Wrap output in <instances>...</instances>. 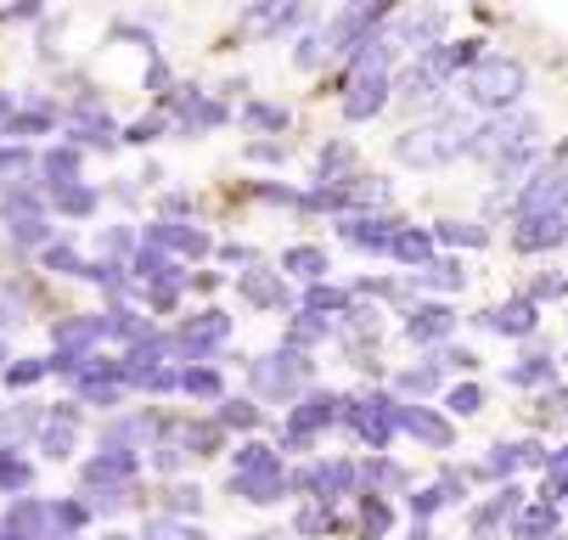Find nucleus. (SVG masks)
I'll list each match as a JSON object with an SVG mask.
<instances>
[{
  "instance_id": "obj_48",
  "label": "nucleus",
  "mask_w": 568,
  "mask_h": 540,
  "mask_svg": "<svg viewBox=\"0 0 568 540\" xmlns=\"http://www.w3.org/2000/svg\"><path fill=\"white\" fill-rule=\"evenodd\" d=\"M231 293V276L220 271V265H197L192 271V298H203V304H220Z\"/></svg>"
},
{
  "instance_id": "obj_56",
  "label": "nucleus",
  "mask_w": 568,
  "mask_h": 540,
  "mask_svg": "<svg viewBox=\"0 0 568 540\" xmlns=\"http://www.w3.org/2000/svg\"><path fill=\"white\" fill-rule=\"evenodd\" d=\"M456 540H462V534H456Z\"/></svg>"
},
{
  "instance_id": "obj_14",
  "label": "nucleus",
  "mask_w": 568,
  "mask_h": 540,
  "mask_svg": "<svg viewBox=\"0 0 568 540\" xmlns=\"http://www.w3.org/2000/svg\"><path fill=\"white\" fill-rule=\"evenodd\" d=\"M315 23L321 12L304 7V0H248V7H236V34H248L260 45H293Z\"/></svg>"
},
{
  "instance_id": "obj_52",
  "label": "nucleus",
  "mask_w": 568,
  "mask_h": 540,
  "mask_svg": "<svg viewBox=\"0 0 568 540\" xmlns=\"http://www.w3.org/2000/svg\"><path fill=\"white\" fill-rule=\"evenodd\" d=\"M236 540H293L287 529H254V534H236Z\"/></svg>"
},
{
  "instance_id": "obj_12",
  "label": "nucleus",
  "mask_w": 568,
  "mask_h": 540,
  "mask_svg": "<svg viewBox=\"0 0 568 540\" xmlns=\"http://www.w3.org/2000/svg\"><path fill=\"white\" fill-rule=\"evenodd\" d=\"M462 29H456V12L450 7H434V0H417V7H399L394 23H388V40L399 45L405 62L417 57H434L439 45H450Z\"/></svg>"
},
{
  "instance_id": "obj_16",
  "label": "nucleus",
  "mask_w": 568,
  "mask_h": 540,
  "mask_svg": "<svg viewBox=\"0 0 568 540\" xmlns=\"http://www.w3.org/2000/svg\"><path fill=\"white\" fill-rule=\"evenodd\" d=\"M231 298H236L242 316H276V322H287L298 310V287L276 271V254L265 265H254V271L231 276Z\"/></svg>"
},
{
  "instance_id": "obj_17",
  "label": "nucleus",
  "mask_w": 568,
  "mask_h": 540,
  "mask_svg": "<svg viewBox=\"0 0 568 540\" xmlns=\"http://www.w3.org/2000/svg\"><path fill=\"white\" fill-rule=\"evenodd\" d=\"M220 237L225 231L214 225V220H158L152 214V225L141 231V243L146 248H164L170 259H181V265H214V248H220Z\"/></svg>"
},
{
  "instance_id": "obj_9",
  "label": "nucleus",
  "mask_w": 568,
  "mask_h": 540,
  "mask_svg": "<svg viewBox=\"0 0 568 540\" xmlns=\"http://www.w3.org/2000/svg\"><path fill=\"white\" fill-rule=\"evenodd\" d=\"M462 304H445V298H417L412 310L394 316V344L405 355H439L445 344L462 338Z\"/></svg>"
},
{
  "instance_id": "obj_49",
  "label": "nucleus",
  "mask_w": 568,
  "mask_h": 540,
  "mask_svg": "<svg viewBox=\"0 0 568 540\" xmlns=\"http://www.w3.org/2000/svg\"><path fill=\"white\" fill-rule=\"evenodd\" d=\"M158 220H197V192H164L158 197Z\"/></svg>"
},
{
  "instance_id": "obj_42",
  "label": "nucleus",
  "mask_w": 568,
  "mask_h": 540,
  "mask_svg": "<svg viewBox=\"0 0 568 540\" xmlns=\"http://www.w3.org/2000/svg\"><path fill=\"white\" fill-rule=\"evenodd\" d=\"M557 529H568V512L551 507V501H529V507L513 518V534H507V540H551Z\"/></svg>"
},
{
  "instance_id": "obj_13",
  "label": "nucleus",
  "mask_w": 568,
  "mask_h": 540,
  "mask_svg": "<svg viewBox=\"0 0 568 540\" xmlns=\"http://www.w3.org/2000/svg\"><path fill=\"white\" fill-rule=\"evenodd\" d=\"M412 220L405 208H383V214H344L333 220V248L338 254H355L361 265H388L394 254V237H399V225Z\"/></svg>"
},
{
  "instance_id": "obj_47",
  "label": "nucleus",
  "mask_w": 568,
  "mask_h": 540,
  "mask_svg": "<svg viewBox=\"0 0 568 540\" xmlns=\"http://www.w3.org/2000/svg\"><path fill=\"white\" fill-rule=\"evenodd\" d=\"M170 130H175V119H170L164 108H152V113H141V119L124 130V141H130V146H158Z\"/></svg>"
},
{
  "instance_id": "obj_41",
  "label": "nucleus",
  "mask_w": 568,
  "mask_h": 540,
  "mask_svg": "<svg viewBox=\"0 0 568 540\" xmlns=\"http://www.w3.org/2000/svg\"><path fill=\"white\" fill-rule=\"evenodd\" d=\"M158 512H170V518H197L209 512V490L197 479H170V485H158Z\"/></svg>"
},
{
  "instance_id": "obj_26",
  "label": "nucleus",
  "mask_w": 568,
  "mask_h": 540,
  "mask_svg": "<svg viewBox=\"0 0 568 540\" xmlns=\"http://www.w3.org/2000/svg\"><path fill=\"white\" fill-rule=\"evenodd\" d=\"M434 237H439V254H490L501 243V231H490L478 214H434Z\"/></svg>"
},
{
  "instance_id": "obj_45",
  "label": "nucleus",
  "mask_w": 568,
  "mask_h": 540,
  "mask_svg": "<svg viewBox=\"0 0 568 540\" xmlns=\"http://www.w3.org/2000/svg\"><path fill=\"white\" fill-rule=\"evenodd\" d=\"M439 366H445L450 383H462V377H484V349H478L473 338H456V344L439 349Z\"/></svg>"
},
{
  "instance_id": "obj_51",
  "label": "nucleus",
  "mask_w": 568,
  "mask_h": 540,
  "mask_svg": "<svg viewBox=\"0 0 568 540\" xmlns=\"http://www.w3.org/2000/svg\"><path fill=\"white\" fill-rule=\"evenodd\" d=\"M399 540H445V534H439V523H405Z\"/></svg>"
},
{
  "instance_id": "obj_44",
  "label": "nucleus",
  "mask_w": 568,
  "mask_h": 540,
  "mask_svg": "<svg viewBox=\"0 0 568 540\" xmlns=\"http://www.w3.org/2000/svg\"><path fill=\"white\" fill-rule=\"evenodd\" d=\"M141 540H220V534H209V523H197V518H170V512H152V518L141 523Z\"/></svg>"
},
{
  "instance_id": "obj_29",
  "label": "nucleus",
  "mask_w": 568,
  "mask_h": 540,
  "mask_svg": "<svg viewBox=\"0 0 568 540\" xmlns=\"http://www.w3.org/2000/svg\"><path fill=\"white\" fill-rule=\"evenodd\" d=\"M293 461L276 450L271 434H254V439H236L231 456H225V479H271V473H287Z\"/></svg>"
},
{
  "instance_id": "obj_43",
  "label": "nucleus",
  "mask_w": 568,
  "mask_h": 540,
  "mask_svg": "<svg viewBox=\"0 0 568 540\" xmlns=\"http://www.w3.org/2000/svg\"><path fill=\"white\" fill-rule=\"evenodd\" d=\"M271 259V248H260V243H248V237H220V248H214V265L225 271V276H242V271H254V265H265Z\"/></svg>"
},
{
  "instance_id": "obj_37",
  "label": "nucleus",
  "mask_w": 568,
  "mask_h": 540,
  "mask_svg": "<svg viewBox=\"0 0 568 540\" xmlns=\"http://www.w3.org/2000/svg\"><path fill=\"white\" fill-rule=\"evenodd\" d=\"M287 68H293V73H304V80H315V85L338 68V62H333V51H327V40H321V23H315V29H304V34L287 45Z\"/></svg>"
},
{
  "instance_id": "obj_39",
  "label": "nucleus",
  "mask_w": 568,
  "mask_h": 540,
  "mask_svg": "<svg viewBox=\"0 0 568 540\" xmlns=\"http://www.w3.org/2000/svg\"><path fill=\"white\" fill-rule=\"evenodd\" d=\"M293 159H298V135L293 141H242L236 146V164L242 170H260V175H287Z\"/></svg>"
},
{
  "instance_id": "obj_38",
  "label": "nucleus",
  "mask_w": 568,
  "mask_h": 540,
  "mask_svg": "<svg viewBox=\"0 0 568 540\" xmlns=\"http://www.w3.org/2000/svg\"><path fill=\"white\" fill-rule=\"evenodd\" d=\"M399 512H405V523H439V518H450V512H462V507H456V496H450L439 479H423L412 496L399 501Z\"/></svg>"
},
{
  "instance_id": "obj_55",
  "label": "nucleus",
  "mask_w": 568,
  "mask_h": 540,
  "mask_svg": "<svg viewBox=\"0 0 568 540\" xmlns=\"http://www.w3.org/2000/svg\"><path fill=\"white\" fill-rule=\"evenodd\" d=\"M551 540H568V529H557V534H551Z\"/></svg>"
},
{
  "instance_id": "obj_11",
  "label": "nucleus",
  "mask_w": 568,
  "mask_h": 540,
  "mask_svg": "<svg viewBox=\"0 0 568 540\" xmlns=\"http://www.w3.org/2000/svg\"><path fill=\"white\" fill-rule=\"evenodd\" d=\"M164 113L175 119V135H181V141H209V135L236 130V108H231L214 85H203V80H181V91L170 96Z\"/></svg>"
},
{
  "instance_id": "obj_32",
  "label": "nucleus",
  "mask_w": 568,
  "mask_h": 540,
  "mask_svg": "<svg viewBox=\"0 0 568 540\" xmlns=\"http://www.w3.org/2000/svg\"><path fill=\"white\" fill-rule=\"evenodd\" d=\"M209 417H214V422L231 434V445H236V439H254V434H271V428H276V417H271V411H265L254 395H242V389H231V395H225V400H220Z\"/></svg>"
},
{
  "instance_id": "obj_3",
  "label": "nucleus",
  "mask_w": 568,
  "mask_h": 540,
  "mask_svg": "<svg viewBox=\"0 0 568 540\" xmlns=\"http://www.w3.org/2000/svg\"><path fill=\"white\" fill-rule=\"evenodd\" d=\"M529 91H535V68L529 57L496 45L490 57H484L467 80L456 85V102L473 113V119H501V113H518L529 108Z\"/></svg>"
},
{
  "instance_id": "obj_7",
  "label": "nucleus",
  "mask_w": 568,
  "mask_h": 540,
  "mask_svg": "<svg viewBox=\"0 0 568 540\" xmlns=\"http://www.w3.org/2000/svg\"><path fill=\"white\" fill-rule=\"evenodd\" d=\"M394 12H399L394 0H344V7L321 12V40H327L333 62L344 68V62H355L372 40H383L388 23H394Z\"/></svg>"
},
{
  "instance_id": "obj_46",
  "label": "nucleus",
  "mask_w": 568,
  "mask_h": 540,
  "mask_svg": "<svg viewBox=\"0 0 568 540\" xmlns=\"http://www.w3.org/2000/svg\"><path fill=\"white\" fill-rule=\"evenodd\" d=\"M146 468L170 485V479H186V473H192V456H186L175 439H158V445L146 450Z\"/></svg>"
},
{
  "instance_id": "obj_6",
  "label": "nucleus",
  "mask_w": 568,
  "mask_h": 540,
  "mask_svg": "<svg viewBox=\"0 0 568 540\" xmlns=\"http://www.w3.org/2000/svg\"><path fill=\"white\" fill-rule=\"evenodd\" d=\"M462 333H473V338H501L507 349H524V344H535V338L546 333V310H540V304H529L518 287H507V293L490 298V304H467Z\"/></svg>"
},
{
  "instance_id": "obj_18",
  "label": "nucleus",
  "mask_w": 568,
  "mask_h": 540,
  "mask_svg": "<svg viewBox=\"0 0 568 540\" xmlns=\"http://www.w3.org/2000/svg\"><path fill=\"white\" fill-rule=\"evenodd\" d=\"M366 170H372V164H366V146H361L349 130H327V135L310 141V175H304L310 186L344 192V186H355Z\"/></svg>"
},
{
  "instance_id": "obj_10",
  "label": "nucleus",
  "mask_w": 568,
  "mask_h": 540,
  "mask_svg": "<svg viewBox=\"0 0 568 540\" xmlns=\"http://www.w3.org/2000/svg\"><path fill=\"white\" fill-rule=\"evenodd\" d=\"M496 383H501L507 395H518V400L551 395L557 383H562V344H551V333H540L535 344H524V349H513V355L501 360Z\"/></svg>"
},
{
  "instance_id": "obj_4",
  "label": "nucleus",
  "mask_w": 568,
  "mask_h": 540,
  "mask_svg": "<svg viewBox=\"0 0 568 540\" xmlns=\"http://www.w3.org/2000/svg\"><path fill=\"white\" fill-rule=\"evenodd\" d=\"M236 333H242V322H236L231 304H197V310H186V316L170 327L175 360H181V366H225V371L236 366V371H242L248 349L236 344Z\"/></svg>"
},
{
  "instance_id": "obj_27",
  "label": "nucleus",
  "mask_w": 568,
  "mask_h": 540,
  "mask_svg": "<svg viewBox=\"0 0 568 540\" xmlns=\"http://www.w3.org/2000/svg\"><path fill=\"white\" fill-rule=\"evenodd\" d=\"M344 282H349V293L361 304H377V310H388V316H399V310H412V304H417L412 276H399V271H355Z\"/></svg>"
},
{
  "instance_id": "obj_19",
  "label": "nucleus",
  "mask_w": 568,
  "mask_h": 540,
  "mask_svg": "<svg viewBox=\"0 0 568 540\" xmlns=\"http://www.w3.org/2000/svg\"><path fill=\"white\" fill-rule=\"evenodd\" d=\"M399 445H417L423 456L445 461L462 450V422H450L445 406H405L399 400Z\"/></svg>"
},
{
  "instance_id": "obj_53",
  "label": "nucleus",
  "mask_w": 568,
  "mask_h": 540,
  "mask_svg": "<svg viewBox=\"0 0 568 540\" xmlns=\"http://www.w3.org/2000/svg\"><path fill=\"white\" fill-rule=\"evenodd\" d=\"M562 349H568V310H562Z\"/></svg>"
},
{
  "instance_id": "obj_54",
  "label": "nucleus",
  "mask_w": 568,
  "mask_h": 540,
  "mask_svg": "<svg viewBox=\"0 0 568 540\" xmlns=\"http://www.w3.org/2000/svg\"><path fill=\"white\" fill-rule=\"evenodd\" d=\"M108 540H141V534H108Z\"/></svg>"
},
{
  "instance_id": "obj_2",
  "label": "nucleus",
  "mask_w": 568,
  "mask_h": 540,
  "mask_svg": "<svg viewBox=\"0 0 568 540\" xmlns=\"http://www.w3.org/2000/svg\"><path fill=\"white\" fill-rule=\"evenodd\" d=\"M236 377H242L236 389H242V395H254L271 417L293 411V406L315 389V383H327V377H321V355H298V349H287V344L248 349V360H242Z\"/></svg>"
},
{
  "instance_id": "obj_33",
  "label": "nucleus",
  "mask_w": 568,
  "mask_h": 540,
  "mask_svg": "<svg viewBox=\"0 0 568 540\" xmlns=\"http://www.w3.org/2000/svg\"><path fill=\"white\" fill-rule=\"evenodd\" d=\"M349 518H355V540H399V529H405L399 501H388V496H366V490L355 496Z\"/></svg>"
},
{
  "instance_id": "obj_34",
  "label": "nucleus",
  "mask_w": 568,
  "mask_h": 540,
  "mask_svg": "<svg viewBox=\"0 0 568 540\" xmlns=\"http://www.w3.org/2000/svg\"><path fill=\"white\" fill-rule=\"evenodd\" d=\"M276 344H287V349H298V355H327V349L338 344V322L315 316V310H293V316L282 322Z\"/></svg>"
},
{
  "instance_id": "obj_36",
  "label": "nucleus",
  "mask_w": 568,
  "mask_h": 540,
  "mask_svg": "<svg viewBox=\"0 0 568 540\" xmlns=\"http://www.w3.org/2000/svg\"><path fill=\"white\" fill-rule=\"evenodd\" d=\"M439 406H445V417L450 422H478V417H490V383L484 377H462V383H450V389L439 395Z\"/></svg>"
},
{
  "instance_id": "obj_22",
  "label": "nucleus",
  "mask_w": 568,
  "mask_h": 540,
  "mask_svg": "<svg viewBox=\"0 0 568 540\" xmlns=\"http://www.w3.org/2000/svg\"><path fill=\"white\" fill-rule=\"evenodd\" d=\"M276 271L293 287H315V282H333L338 276V248L321 243V237H293L276 248Z\"/></svg>"
},
{
  "instance_id": "obj_31",
  "label": "nucleus",
  "mask_w": 568,
  "mask_h": 540,
  "mask_svg": "<svg viewBox=\"0 0 568 540\" xmlns=\"http://www.w3.org/2000/svg\"><path fill=\"white\" fill-rule=\"evenodd\" d=\"M507 287H518L529 304H540V310H568V265L562 259H546V265H524Z\"/></svg>"
},
{
  "instance_id": "obj_15",
  "label": "nucleus",
  "mask_w": 568,
  "mask_h": 540,
  "mask_svg": "<svg viewBox=\"0 0 568 540\" xmlns=\"http://www.w3.org/2000/svg\"><path fill=\"white\" fill-rule=\"evenodd\" d=\"M445 102H456V85L445 80V73L434 68V57H417V62H399L394 73V113L405 124H417V119H434Z\"/></svg>"
},
{
  "instance_id": "obj_5",
  "label": "nucleus",
  "mask_w": 568,
  "mask_h": 540,
  "mask_svg": "<svg viewBox=\"0 0 568 540\" xmlns=\"http://www.w3.org/2000/svg\"><path fill=\"white\" fill-rule=\"evenodd\" d=\"M344 439L355 445V456H388V450H399V400H394L388 383H349Z\"/></svg>"
},
{
  "instance_id": "obj_40",
  "label": "nucleus",
  "mask_w": 568,
  "mask_h": 540,
  "mask_svg": "<svg viewBox=\"0 0 568 540\" xmlns=\"http://www.w3.org/2000/svg\"><path fill=\"white\" fill-rule=\"evenodd\" d=\"M298 310H315V316H327V322H344L355 310V293L344 276L333 282H315V287H298Z\"/></svg>"
},
{
  "instance_id": "obj_28",
  "label": "nucleus",
  "mask_w": 568,
  "mask_h": 540,
  "mask_svg": "<svg viewBox=\"0 0 568 540\" xmlns=\"http://www.w3.org/2000/svg\"><path fill=\"white\" fill-rule=\"evenodd\" d=\"M423 479H417V468L405 461L399 450H388V456H361V490L366 496H388V501H405Z\"/></svg>"
},
{
  "instance_id": "obj_23",
  "label": "nucleus",
  "mask_w": 568,
  "mask_h": 540,
  "mask_svg": "<svg viewBox=\"0 0 568 540\" xmlns=\"http://www.w3.org/2000/svg\"><path fill=\"white\" fill-rule=\"evenodd\" d=\"M164 439H175L192 461H220L225 468V456H231V434L209 411H170V434Z\"/></svg>"
},
{
  "instance_id": "obj_24",
  "label": "nucleus",
  "mask_w": 568,
  "mask_h": 540,
  "mask_svg": "<svg viewBox=\"0 0 568 540\" xmlns=\"http://www.w3.org/2000/svg\"><path fill=\"white\" fill-rule=\"evenodd\" d=\"M287 534L293 540H355V518H349V507L298 501V507H287Z\"/></svg>"
},
{
  "instance_id": "obj_1",
  "label": "nucleus",
  "mask_w": 568,
  "mask_h": 540,
  "mask_svg": "<svg viewBox=\"0 0 568 540\" xmlns=\"http://www.w3.org/2000/svg\"><path fill=\"white\" fill-rule=\"evenodd\" d=\"M473 113L462 102H445L434 119L417 124H399L388 135V164L405 175H450L467 164V135H473Z\"/></svg>"
},
{
  "instance_id": "obj_21",
  "label": "nucleus",
  "mask_w": 568,
  "mask_h": 540,
  "mask_svg": "<svg viewBox=\"0 0 568 540\" xmlns=\"http://www.w3.org/2000/svg\"><path fill=\"white\" fill-rule=\"evenodd\" d=\"M236 130L242 141H293L298 135V108L287 96H248L236 108Z\"/></svg>"
},
{
  "instance_id": "obj_30",
  "label": "nucleus",
  "mask_w": 568,
  "mask_h": 540,
  "mask_svg": "<svg viewBox=\"0 0 568 540\" xmlns=\"http://www.w3.org/2000/svg\"><path fill=\"white\" fill-rule=\"evenodd\" d=\"M439 259V237H434V220H405L399 225V237H394V254H388V271H399V276H417V271H428Z\"/></svg>"
},
{
  "instance_id": "obj_20",
  "label": "nucleus",
  "mask_w": 568,
  "mask_h": 540,
  "mask_svg": "<svg viewBox=\"0 0 568 540\" xmlns=\"http://www.w3.org/2000/svg\"><path fill=\"white\" fill-rule=\"evenodd\" d=\"M388 389H394V400H405V406H439V395L450 389V377H445L439 355H405V360H394V371H388Z\"/></svg>"
},
{
  "instance_id": "obj_35",
  "label": "nucleus",
  "mask_w": 568,
  "mask_h": 540,
  "mask_svg": "<svg viewBox=\"0 0 568 540\" xmlns=\"http://www.w3.org/2000/svg\"><path fill=\"white\" fill-rule=\"evenodd\" d=\"M236 389L225 366H181V400H192L197 411H214L225 395Z\"/></svg>"
},
{
  "instance_id": "obj_50",
  "label": "nucleus",
  "mask_w": 568,
  "mask_h": 540,
  "mask_svg": "<svg viewBox=\"0 0 568 540\" xmlns=\"http://www.w3.org/2000/svg\"><path fill=\"white\" fill-rule=\"evenodd\" d=\"M546 159H551V170H562V175H568V130H562V135H551V152H546Z\"/></svg>"
},
{
  "instance_id": "obj_8",
  "label": "nucleus",
  "mask_w": 568,
  "mask_h": 540,
  "mask_svg": "<svg viewBox=\"0 0 568 540\" xmlns=\"http://www.w3.org/2000/svg\"><path fill=\"white\" fill-rule=\"evenodd\" d=\"M355 496H361V456L355 450H321L310 461H293V507L298 501L355 507Z\"/></svg>"
},
{
  "instance_id": "obj_25",
  "label": "nucleus",
  "mask_w": 568,
  "mask_h": 540,
  "mask_svg": "<svg viewBox=\"0 0 568 540\" xmlns=\"http://www.w3.org/2000/svg\"><path fill=\"white\" fill-rule=\"evenodd\" d=\"M473 282H478V271H473V259H462V254H439L428 271L412 276L417 298H445V304H462V298L473 293Z\"/></svg>"
}]
</instances>
